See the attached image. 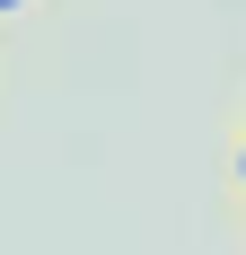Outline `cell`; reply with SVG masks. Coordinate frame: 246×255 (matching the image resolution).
I'll use <instances>...</instances> for the list:
<instances>
[{
    "label": "cell",
    "mask_w": 246,
    "mask_h": 255,
    "mask_svg": "<svg viewBox=\"0 0 246 255\" xmlns=\"http://www.w3.org/2000/svg\"><path fill=\"white\" fill-rule=\"evenodd\" d=\"M18 9H26V0H0V18H18Z\"/></svg>",
    "instance_id": "obj_1"
},
{
    "label": "cell",
    "mask_w": 246,
    "mask_h": 255,
    "mask_svg": "<svg viewBox=\"0 0 246 255\" xmlns=\"http://www.w3.org/2000/svg\"><path fill=\"white\" fill-rule=\"evenodd\" d=\"M238 176H246V150H238Z\"/></svg>",
    "instance_id": "obj_2"
}]
</instances>
